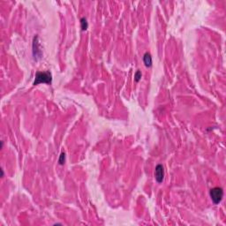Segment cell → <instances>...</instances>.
<instances>
[{"mask_svg": "<svg viewBox=\"0 0 226 226\" xmlns=\"http://www.w3.org/2000/svg\"><path fill=\"white\" fill-rule=\"evenodd\" d=\"M52 82V75L50 72H37L36 74L34 85H39L42 83L51 84Z\"/></svg>", "mask_w": 226, "mask_h": 226, "instance_id": "6da1fadb", "label": "cell"}, {"mask_svg": "<svg viewBox=\"0 0 226 226\" xmlns=\"http://www.w3.org/2000/svg\"><path fill=\"white\" fill-rule=\"evenodd\" d=\"M210 198L215 204H218L222 202L223 197V190L221 187H215L210 190Z\"/></svg>", "mask_w": 226, "mask_h": 226, "instance_id": "7a4b0ae2", "label": "cell"}, {"mask_svg": "<svg viewBox=\"0 0 226 226\" xmlns=\"http://www.w3.org/2000/svg\"><path fill=\"white\" fill-rule=\"evenodd\" d=\"M155 178L157 183H162L164 178V169L162 164H158L155 170Z\"/></svg>", "mask_w": 226, "mask_h": 226, "instance_id": "3957f363", "label": "cell"}, {"mask_svg": "<svg viewBox=\"0 0 226 226\" xmlns=\"http://www.w3.org/2000/svg\"><path fill=\"white\" fill-rule=\"evenodd\" d=\"M33 54L35 57V59L37 60L38 58L42 57V50H40V44L38 42V36H36L34 38V42H33Z\"/></svg>", "mask_w": 226, "mask_h": 226, "instance_id": "277c9868", "label": "cell"}, {"mask_svg": "<svg viewBox=\"0 0 226 226\" xmlns=\"http://www.w3.org/2000/svg\"><path fill=\"white\" fill-rule=\"evenodd\" d=\"M143 62L145 64V66L150 67L152 66V57L148 52H146L143 56Z\"/></svg>", "mask_w": 226, "mask_h": 226, "instance_id": "5b68a950", "label": "cell"}, {"mask_svg": "<svg viewBox=\"0 0 226 226\" xmlns=\"http://www.w3.org/2000/svg\"><path fill=\"white\" fill-rule=\"evenodd\" d=\"M80 25H81V29H82L83 31L87 29L88 24H87V19H86V18H82V19L80 20Z\"/></svg>", "mask_w": 226, "mask_h": 226, "instance_id": "8992f818", "label": "cell"}, {"mask_svg": "<svg viewBox=\"0 0 226 226\" xmlns=\"http://www.w3.org/2000/svg\"><path fill=\"white\" fill-rule=\"evenodd\" d=\"M64 163H66V154L62 152L59 156V159H58V164L60 165H63V164H64Z\"/></svg>", "mask_w": 226, "mask_h": 226, "instance_id": "52a82bcc", "label": "cell"}, {"mask_svg": "<svg viewBox=\"0 0 226 226\" xmlns=\"http://www.w3.org/2000/svg\"><path fill=\"white\" fill-rule=\"evenodd\" d=\"M141 76H142L141 72V71H137V72L135 73V74H134V80H135V81H136V82H139L140 80L141 79Z\"/></svg>", "mask_w": 226, "mask_h": 226, "instance_id": "ba28073f", "label": "cell"}, {"mask_svg": "<svg viewBox=\"0 0 226 226\" xmlns=\"http://www.w3.org/2000/svg\"><path fill=\"white\" fill-rule=\"evenodd\" d=\"M1 177H2V178L4 177V171H3V170H1Z\"/></svg>", "mask_w": 226, "mask_h": 226, "instance_id": "9c48e42d", "label": "cell"}]
</instances>
